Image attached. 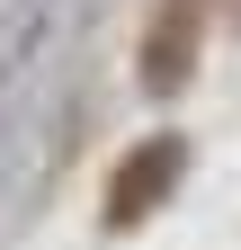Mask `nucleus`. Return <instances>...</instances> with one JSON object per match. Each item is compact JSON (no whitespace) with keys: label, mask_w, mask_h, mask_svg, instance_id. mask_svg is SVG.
<instances>
[{"label":"nucleus","mask_w":241,"mask_h":250,"mask_svg":"<svg viewBox=\"0 0 241 250\" xmlns=\"http://www.w3.org/2000/svg\"><path fill=\"white\" fill-rule=\"evenodd\" d=\"M179 170H188V143H179V134L134 143L125 161H116V179H107V224H143V214L179 188Z\"/></svg>","instance_id":"1"},{"label":"nucleus","mask_w":241,"mask_h":250,"mask_svg":"<svg viewBox=\"0 0 241 250\" xmlns=\"http://www.w3.org/2000/svg\"><path fill=\"white\" fill-rule=\"evenodd\" d=\"M205 36V0H152V27H143V89H179Z\"/></svg>","instance_id":"2"},{"label":"nucleus","mask_w":241,"mask_h":250,"mask_svg":"<svg viewBox=\"0 0 241 250\" xmlns=\"http://www.w3.org/2000/svg\"><path fill=\"white\" fill-rule=\"evenodd\" d=\"M232 9H241V0H232Z\"/></svg>","instance_id":"3"}]
</instances>
